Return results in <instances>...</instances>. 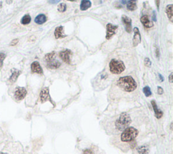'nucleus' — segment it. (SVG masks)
I'll list each match as a JSON object with an SVG mask.
<instances>
[{
    "label": "nucleus",
    "instance_id": "1",
    "mask_svg": "<svg viewBox=\"0 0 173 154\" xmlns=\"http://www.w3.org/2000/svg\"><path fill=\"white\" fill-rule=\"evenodd\" d=\"M117 85L123 90L128 92L135 90L137 87L136 82L131 76L123 77L119 78L117 81Z\"/></svg>",
    "mask_w": 173,
    "mask_h": 154
},
{
    "label": "nucleus",
    "instance_id": "2",
    "mask_svg": "<svg viewBox=\"0 0 173 154\" xmlns=\"http://www.w3.org/2000/svg\"><path fill=\"white\" fill-rule=\"evenodd\" d=\"M131 123V119L130 115L127 113L121 114L120 117L116 121L115 126L119 131H123L129 127Z\"/></svg>",
    "mask_w": 173,
    "mask_h": 154
},
{
    "label": "nucleus",
    "instance_id": "3",
    "mask_svg": "<svg viewBox=\"0 0 173 154\" xmlns=\"http://www.w3.org/2000/svg\"><path fill=\"white\" fill-rule=\"evenodd\" d=\"M139 131L134 127H128L123 130L121 134L120 139L123 142H131L133 141L137 137Z\"/></svg>",
    "mask_w": 173,
    "mask_h": 154
},
{
    "label": "nucleus",
    "instance_id": "4",
    "mask_svg": "<svg viewBox=\"0 0 173 154\" xmlns=\"http://www.w3.org/2000/svg\"><path fill=\"white\" fill-rule=\"evenodd\" d=\"M109 67L110 72L113 74H120L125 69V65L123 62L117 59H112Z\"/></svg>",
    "mask_w": 173,
    "mask_h": 154
},
{
    "label": "nucleus",
    "instance_id": "5",
    "mask_svg": "<svg viewBox=\"0 0 173 154\" xmlns=\"http://www.w3.org/2000/svg\"><path fill=\"white\" fill-rule=\"evenodd\" d=\"M27 94V91L24 88L18 87L17 89H16V91L14 93V97L17 101H21L22 100V99H24L25 97H26Z\"/></svg>",
    "mask_w": 173,
    "mask_h": 154
},
{
    "label": "nucleus",
    "instance_id": "6",
    "mask_svg": "<svg viewBox=\"0 0 173 154\" xmlns=\"http://www.w3.org/2000/svg\"><path fill=\"white\" fill-rule=\"evenodd\" d=\"M107 32H106V39L110 40L113 35L116 33V31L118 29V26L116 25H113L110 23L107 25Z\"/></svg>",
    "mask_w": 173,
    "mask_h": 154
},
{
    "label": "nucleus",
    "instance_id": "7",
    "mask_svg": "<svg viewBox=\"0 0 173 154\" xmlns=\"http://www.w3.org/2000/svg\"><path fill=\"white\" fill-rule=\"evenodd\" d=\"M71 54V51L70 50H65L60 52V56L64 62L67 64H70V54Z\"/></svg>",
    "mask_w": 173,
    "mask_h": 154
},
{
    "label": "nucleus",
    "instance_id": "8",
    "mask_svg": "<svg viewBox=\"0 0 173 154\" xmlns=\"http://www.w3.org/2000/svg\"><path fill=\"white\" fill-rule=\"evenodd\" d=\"M142 40V37H141V34L139 33V30L137 27L134 29V37L133 40V46L136 47L138 45Z\"/></svg>",
    "mask_w": 173,
    "mask_h": 154
},
{
    "label": "nucleus",
    "instance_id": "9",
    "mask_svg": "<svg viewBox=\"0 0 173 154\" xmlns=\"http://www.w3.org/2000/svg\"><path fill=\"white\" fill-rule=\"evenodd\" d=\"M122 20H123V23L125 25V29L126 31L128 33H131V31H132V23H131V19L129 18L127 16L123 15L122 17Z\"/></svg>",
    "mask_w": 173,
    "mask_h": 154
},
{
    "label": "nucleus",
    "instance_id": "10",
    "mask_svg": "<svg viewBox=\"0 0 173 154\" xmlns=\"http://www.w3.org/2000/svg\"><path fill=\"white\" fill-rule=\"evenodd\" d=\"M31 71L32 73H39V74H42L43 70L39 62L35 61L31 64Z\"/></svg>",
    "mask_w": 173,
    "mask_h": 154
},
{
    "label": "nucleus",
    "instance_id": "11",
    "mask_svg": "<svg viewBox=\"0 0 173 154\" xmlns=\"http://www.w3.org/2000/svg\"><path fill=\"white\" fill-rule=\"evenodd\" d=\"M40 98L42 102L46 101L48 99H50V94H49V88H44L42 89L40 93Z\"/></svg>",
    "mask_w": 173,
    "mask_h": 154
},
{
    "label": "nucleus",
    "instance_id": "12",
    "mask_svg": "<svg viewBox=\"0 0 173 154\" xmlns=\"http://www.w3.org/2000/svg\"><path fill=\"white\" fill-rule=\"evenodd\" d=\"M152 107L153 109V111H154V113H155V115L156 117L158 118V119H160V118H161L163 115V112L159 110L158 106H157L156 103V101L154 100L152 101Z\"/></svg>",
    "mask_w": 173,
    "mask_h": 154
},
{
    "label": "nucleus",
    "instance_id": "13",
    "mask_svg": "<svg viewBox=\"0 0 173 154\" xmlns=\"http://www.w3.org/2000/svg\"><path fill=\"white\" fill-rule=\"evenodd\" d=\"M141 22H142V24L147 28H150L153 27V22L149 21L148 16L144 15L141 18Z\"/></svg>",
    "mask_w": 173,
    "mask_h": 154
},
{
    "label": "nucleus",
    "instance_id": "14",
    "mask_svg": "<svg viewBox=\"0 0 173 154\" xmlns=\"http://www.w3.org/2000/svg\"><path fill=\"white\" fill-rule=\"evenodd\" d=\"M60 66H61V63L57 60H52V61L47 63V67H48V68L52 69H57V68H59Z\"/></svg>",
    "mask_w": 173,
    "mask_h": 154
},
{
    "label": "nucleus",
    "instance_id": "15",
    "mask_svg": "<svg viewBox=\"0 0 173 154\" xmlns=\"http://www.w3.org/2000/svg\"><path fill=\"white\" fill-rule=\"evenodd\" d=\"M47 21V17L46 16L43 14H40L37 16L36 18L35 19V22L38 25H42L45 23Z\"/></svg>",
    "mask_w": 173,
    "mask_h": 154
},
{
    "label": "nucleus",
    "instance_id": "16",
    "mask_svg": "<svg viewBox=\"0 0 173 154\" xmlns=\"http://www.w3.org/2000/svg\"><path fill=\"white\" fill-rule=\"evenodd\" d=\"M63 32V27L62 26H60V27H56V30H55V37L56 39H59V38H63V37H65L66 35H64L62 33Z\"/></svg>",
    "mask_w": 173,
    "mask_h": 154
},
{
    "label": "nucleus",
    "instance_id": "17",
    "mask_svg": "<svg viewBox=\"0 0 173 154\" xmlns=\"http://www.w3.org/2000/svg\"><path fill=\"white\" fill-rule=\"evenodd\" d=\"M91 6V3L90 1L88 0H83L81 2V6H80V8L81 10H86L88 8H89Z\"/></svg>",
    "mask_w": 173,
    "mask_h": 154
},
{
    "label": "nucleus",
    "instance_id": "18",
    "mask_svg": "<svg viewBox=\"0 0 173 154\" xmlns=\"http://www.w3.org/2000/svg\"><path fill=\"white\" fill-rule=\"evenodd\" d=\"M20 73H21V71H15L12 73V75L10 76V78H9V82L12 83V84H13V83L17 82L18 76L20 75Z\"/></svg>",
    "mask_w": 173,
    "mask_h": 154
},
{
    "label": "nucleus",
    "instance_id": "19",
    "mask_svg": "<svg viewBox=\"0 0 173 154\" xmlns=\"http://www.w3.org/2000/svg\"><path fill=\"white\" fill-rule=\"evenodd\" d=\"M172 8H173V5L170 4V5H168V6L166 8V14H167V17L172 22V15H173L172 14Z\"/></svg>",
    "mask_w": 173,
    "mask_h": 154
},
{
    "label": "nucleus",
    "instance_id": "20",
    "mask_svg": "<svg viewBox=\"0 0 173 154\" xmlns=\"http://www.w3.org/2000/svg\"><path fill=\"white\" fill-rule=\"evenodd\" d=\"M127 9L130 11H133L137 8V5H136V2L134 1H129L127 2Z\"/></svg>",
    "mask_w": 173,
    "mask_h": 154
},
{
    "label": "nucleus",
    "instance_id": "21",
    "mask_svg": "<svg viewBox=\"0 0 173 154\" xmlns=\"http://www.w3.org/2000/svg\"><path fill=\"white\" fill-rule=\"evenodd\" d=\"M137 152L139 154H147L149 152V148L146 145H142L137 148Z\"/></svg>",
    "mask_w": 173,
    "mask_h": 154
},
{
    "label": "nucleus",
    "instance_id": "22",
    "mask_svg": "<svg viewBox=\"0 0 173 154\" xmlns=\"http://www.w3.org/2000/svg\"><path fill=\"white\" fill-rule=\"evenodd\" d=\"M31 21V17L29 14H26L24 15L23 17L21 19V23L22 25H28L29 24Z\"/></svg>",
    "mask_w": 173,
    "mask_h": 154
},
{
    "label": "nucleus",
    "instance_id": "23",
    "mask_svg": "<svg viewBox=\"0 0 173 154\" xmlns=\"http://www.w3.org/2000/svg\"><path fill=\"white\" fill-rule=\"evenodd\" d=\"M55 56H56V52H52L51 53L47 54L45 56V60H46L47 63H49V62L52 61V60H53Z\"/></svg>",
    "mask_w": 173,
    "mask_h": 154
},
{
    "label": "nucleus",
    "instance_id": "24",
    "mask_svg": "<svg viewBox=\"0 0 173 154\" xmlns=\"http://www.w3.org/2000/svg\"><path fill=\"white\" fill-rule=\"evenodd\" d=\"M143 90L144 94H145V95L147 97H149V96H151L152 94L151 92V90H150V88L149 87V86H145V87H144Z\"/></svg>",
    "mask_w": 173,
    "mask_h": 154
},
{
    "label": "nucleus",
    "instance_id": "25",
    "mask_svg": "<svg viewBox=\"0 0 173 154\" xmlns=\"http://www.w3.org/2000/svg\"><path fill=\"white\" fill-rule=\"evenodd\" d=\"M66 10V5L64 3H62V4H60L57 6V10L60 12H65Z\"/></svg>",
    "mask_w": 173,
    "mask_h": 154
},
{
    "label": "nucleus",
    "instance_id": "26",
    "mask_svg": "<svg viewBox=\"0 0 173 154\" xmlns=\"http://www.w3.org/2000/svg\"><path fill=\"white\" fill-rule=\"evenodd\" d=\"M6 57V54L4 52H0V68L3 67V64H4V60H5Z\"/></svg>",
    "mask_w": 173,
    "mask_h": 154
},
{
    "label": "nucleus",
    "instance_id": "27",
    "mask_svg": "<svg viewBox=\"0 0 173 154\" xmlns=\"http://www.w3.org/2000/svg\"><path fill=\"white\" fill-rule=\"evenodd\" d=\"M144 63H145V65L147 67H150L152 66V62L149 58H145V60H144Z\"/></svg>",
    "mask_w": 173,
    "mask_h": 154
},
{
    "label": "nucleus",
    "instance_id": "28",
    "mask_svg": "<svg viewBox=\"0 0 173 154\" xmlns=\"http://www.w3.org/2000/svg\"><path fill=\"white\" fill-rule=\"evenodd\" d=\"M18 42V39H15V40H13L12 41H11V43H10V46H16Z\"/></svg>",
    "mask_w": 173,
    "mask_h": 154
},
{
    "label": "nucleus",
    "instance_id": "29",
    "mask_svg": "<svg viewBox=\"0 0 173 154\" xmlns=\"http://www.w3.org/2000/svg\"><path fill=\"white\" fill-rule=\"evenodd\" d=\"M83 154H94V152L91 149H85L84 152H83Z\"/></svg>",
    "mask_w": 173,
    "mask_h": 154
},
{
    "label": "nucleus",
    "instance_id": "30",
    "mask_svg": "<svg viewBox=\"0 0 173 154\" xmlns=\"http://www.w3.org/2000/svg\"><path fill=\"white\" fill-rule=\"evenodd\" d=\"M158 93L159 94H163V89L161 87H160V86H158Z\"/></svg>",
    "mask_w": 173,
    "mask_h": 154
},
{
    "label": "nucleus",
    "instance_id": "31",
    "mask_svg": "<svg viewBox=\"0 0 173 154\" xmlns=\"http://www.w3.org/2000/svg\"><path fill=\"white\" fill-rule=\"evenodd\" d=\"M172 75H173V73H171V75H170L169 76V82L171 83H172Z\"/></svg>",
    "mask_w": 173,
    "mask_h": 154
},
{
    "label": "nucleus",
    "instance_id": "32",
    "mask_svg": "<svg viewBox=\"0 0 173 154\" xmlns=\"http://www.w3.org/2000/svg\"><path fill=\"white\" fill-rule=\"evenodd\" d=\"M159 56H160L159 50H158V48H156V57H157V58H159Z\"/></svg>",
    "mask_w": 173,
    "mask_h": 154
},
{
    "label": "nucleus",
    "instance_id": "33",
    "mask_svg": "<svg viewBox=\"0 0 173 154\" xmlns=\"http://www.w3.org/2000/svg\"><path fill=\"white\" fill-rule=\"evenodd\" d=\"M159 78H160V81H161V82L164 81V77L162 76L160 74H159Z\"/></svg>",
    "mask_w": 173,
    "mask_h": 154
},
{
    "label": "nucleus",
    "instance_id": "34",
    "mask_svg": "<svg viewBox=\"0 0 173 154\" xmlns=\"http://www.w3.org/2000/svg\"><path fill=\"white\" fill-rule=\"evenodd\" d=\"M153 20L154 21H156V13L155 12H153Z\"/></svg>",
    "mask_w": 173,
    "mask_h": 154
},
{
    "label": "nucleus",
    "instance_id": "35",
    "mask_svg": "<svg viewBox=\"0 0 173 154\" xmlns=\"http://www.w3.org/2000/svg\"><path fill=\"white\" fill-rule=\"evenodd\" d=\"M49 3H52V4H55V3H58V2H60V1H58V0H57V1H49L48 2Z\"/></svg>",
    "mask_w": 173,
    "mask_h": 154
},
{
    "label": "nucleus",
    "instance_id": "36",
    "mask_svg": "<svg viewBox=\"0 0 173 154\" xmlns=\"http://www.w3.org/2000/svg\"><path fill=\"white\" fill-rule=\"evenodd\" d=\"M2 7V3L0 2V8H1Z\"/></svg>",
    "mask_w": 173,
    "mask_h": 154
},
{
    "label": "nucleus",
    "instance_id": "37",
    "mask_svg": "<svg viewBox=\"0 0 173 154\" xmlns=\"http://www.w3.org/2000/svg\"><path fill=\"white\" fill-rule=\"evenodd\" d=\"M171 129L172 130V123H171Z\"/></svg>",
    "mask_w": 173,
    "mask_h": 154
},
{
    "label": "nucleus",
    "instance_id": "38",
    "mask_svg": "<svg viewBox=\"0 0 173 154\" xmlns=\"http://www.w3.org/2000/svg\"><path fill=\"white\" fill-rule=\"evenodd\" d=\"M0 154H8L7 153H0Z\"/></svg>",
    "mask_w": 173,
    "mask_h": 154
}]
</instances>
